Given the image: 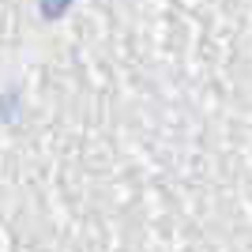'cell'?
Returning <instances> with one entry per match:
<instances>
[{"label":"cell","mask_w":252,"mask_h":252,"mask_svg":"<svg viewBox=\"0 0 252 252\" xmlns=\"http://www.w3.org/2000/svg\"><path fill=\"white\" fill-rule=\"evenodd\" d=\"M68 8H72V0H42V15L45 19H61Z\"/></svg>","instance_id":"6da1fadb"}]
</instances>
